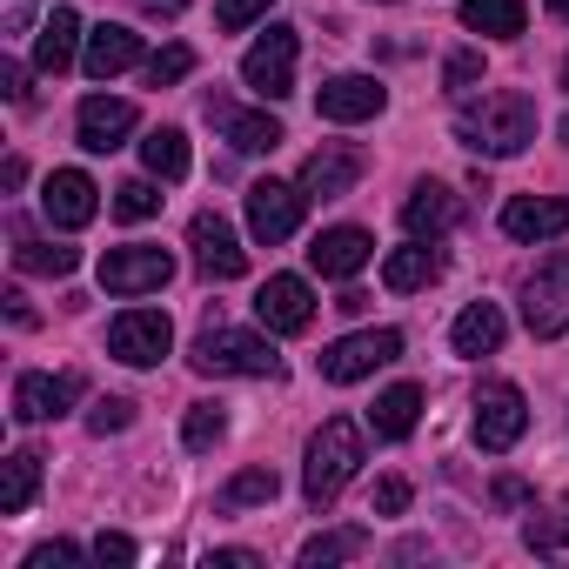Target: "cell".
<instances>
[{
  "mask_svg": "<svg viewBox=\"0 0 569 569\" xmlns=\"http://www.w3.org/2000/svg\"><path fill=\"white\" fill-rule=\"evenodd\" d=\"M456 141L489 154V161H509L536 141V101L529 94H482L456 114Z\"/></svg>",
  "mask_w": 569,
  "mask_h": 569,
  "instance_id": "1",
  "label": "cell"
},
{
  "mask_svg": "<svg viewBox=\"0 0 569 569\" xmlns=\"http://www.w3.org/2000/svg\"><path fill=\"white\" fill-rule=\"evenodd\" d=\"M356 469H362V429L349 422V416H329L316 436H309V462H302V496L316 502V509H329L349 482H356Z\"/></svg>",
  "mask_w": 569,
  "mask_h": 569,
  "instance_id": "2",
  "label": "cell"
},
{
  "mask_svg": "<svg viewBox=\"0 0 569 569\" xmlns=\"http://www.w3.org/2000/svg\"><path fill=\"white\" fill-rule=\"evenodd\" d=\"M201 376H274V349L248 329H201L194 336V356H188Z\"/></svg>",
  "mask_w": 569,
  "mask_h": 569,
  "instance_id": "3",
  "label": "cell"
},
{
  "mask_svg": "<svg viewBox=\"0 0 569 569\" xmlns=\"http://www.w3.org/2000/svg\"><path fill=\"white\" fill-rule=\"evenodd\" d=\"M296 54H302V34H296V28H268V34L241 54V81H248L261 101H289V94H296Z\"/></svg>",
  "mask_w": 569,
  "mask_h": 569,
  "instance_id": "4",
  "label": "cell"
},
{
  "mask_svg": "<svg viewBox=\"0 0 569 569\" xmlns=\"http://www.w3.org/2000/svg\"><path fill=\"white\" fill-rule=\"evenodd\" d=\"M168 281H174V254L168 248L134 241V248H108L101 254V289L108 296H154V289H168Z\"/></svg>",
  "mask_w": 569,
  "mask_h": 569,
  "instance_id": "5",
  "label": "cell"
},
{
  "mask_svg": "<svg viewBox=\"0 0 569 569\" xmlns=\"http://www.w3.org/2000/svg\"><path fill=\"white\" fill-rule=\"evenodd\" d=\"M522 429H529L522 389H516V382H482V389H476V442H482L489 456H509V449L522 442Z\"/></svg>",
  "mask_w": 569,
  "mask_h": 569,
  "instance_id": "6",
  "label": "cell"
},
{
  "mask_svg": "<svg viewBox=\"0 0 569 569\" xmlns=\"http://www.w3.org/2000/svg\"><path fill=\"white\" fill-rule=\"evenodd\" d=\"M522 322H529L536 342H556L569 329V254L549 261V268H536L522 281Z\"/></svg>",
  "mask_w": 569,
  "mask_h": 569,
  "instance_id": "7",
  "label": "cell"
},
{
  "mask_svg": "<svg viewBox=\"0 0 569 569\" xmlns=\"http://www.w3.org/2000/svg\"><path fill=\"white\" fill-rule=\"evenodd\" d=\"M108 349H114V362H128V369H154V362L174 349V322H168L161 309H128V316L108 322Z\"/></svg>",
  "mask_w": 569,
  "mask_h": 569,
  "instance_id": "8",
  "label": "cell"
},
{
  "mask_svg": "<svg viewBox=\"0 0 569 569\" xmlns=\"http://www.w3.org/2000/svg\"><path fill=\"white\" fill-rule=\"evenodd\" d=\"M302 208H309L302 181H296V188H289V181H254V188H248V234H254L261 248L289 241V234L302 228Z\"/></svg>",
  "mask_w": 569,
  "mask_h": 569,
  "instance_id": "9",
  "label": "cell"
},
{
  "mask_svg": "<svg viewBox=\"0 0 569 569\" xmlns=\"http://www.w3.org/2000/svg\"><path fill=\"white\" fill-rule=\"evenodd\" d=\"M402 356V336L396 329H362V336H342L336 349H322V382H362L376 376L382 362Z\"/></svg>",
  "mask_w": 569,
  "mask_h": 569,
  "instance_id": "10",
  "label": "cell"
},
{
  "mask_svg": "<svg viewBox=\"0 0 569 569\" xmlns=\"http://www.w3.org/2000/svg\"><path fill=\"white\" fill-rule=\"evenodd\" d=\"M254 316L268 336H302L316 322V296H309V281L302 274H268L261 281V296H254Z\"/></svg>",
  "mask_w": 569,
  "mask_h": 569,
  "instance_id": "11",
  "label": "cell"
},
{
  "mask_svg": "<svg viewBox=\"0 0 569 569\" xmlns=\"http://www.w3.org/2000/svg\"><path fill=\"white\" fill-rule=\"evenodd\" d=\"M188 241H194V268H201L208 281H234V274H248V248L234 241V228H228L214 208H201V214H194Z\"/></svg>",
  "mask_w": 569,
  "mask_h": 569,
  "instance_id": "12",
  "label": "cell"
},
{
  "mask_svg": "<svg viewBox=\"0 0 569 569\" xmlns=\"http://www.w3.org/2000/svg\"><path fill=\"white\" fill-rule=\"evenodd\" d=\"M134 101H114V94H88L81 101V114H74V134H81V148L88 154H114L128 134H134Z\"/></svg>",
  "mask_w": 569,
  "mask_h": 569,
  "instance_id": "13",
  "label": "cell"
},
{
  "mask_svg": "<svg viewBox=\"0 0 569 569\" xmlns=\"http://www.w3.org/2000/svg\"><path fill=\"white\" fill-rule=\"evenodd\" d=\"M41 208H48L54 228H88V221L101 214V188H94L81 168H54L48 188H41Z\"/></svg>",
  "mask_w": 569,
  "mask_h": 569,
  "instance_id": "14",
  "label": "cell"
},
{
  "mask_svg": "<svg viewBox=\"0 0 569 569\" xmlns=\"http://www.w3.org/2000/svg\"><path fill=\"white\" fill-rule=\"evenodd\" d=\"M356 181H362V154L342 148V141H322V148L302 161V194H309V201H336V194H349Z\"/></svg>",
  "mask_w": 569,
  "mask_h": 569,
  "instance_id": "15",
  "label": "cell"
},
{
  "mask_svg": "<svg viewBox=\"0 0 569 569\" xmlns=\"http://www.w3.org/2000/svg\"><path fill=\"white\" fill-rule=\"evenodd\" d=\"M81 376H21L14 382V422H54L81 402Z\"/></svg>",
  "mask_w": 569,
  "mask_h": 569,
  "instance_id": "16",
  "label": "cell"
},
{
  "mask_svg": "<svg viewBox=\"0 0 569 569\" xmlns=\"http://www.w3.org/2000/svg\"><path fill=\"white\" fill-rule=\"evenodd\" d=\"M502 234L509 241H556V234H569V201L562 194H516L502 208Z\"/></svg>",
  "mask_w": 569,
  "mask_h": 569,
  "instance_id": "17",
  "label": "cell"
},
{
  "mask_svg": "<svg viewBox=\"0 0 569 569\" xmlns=\"http://www.w3.org/2000/svg\"><path fill=\"white\" fill-rule=\"evenodd\" d=\"M456 221H462V194H456V188H442V181H416V188H409V201H402V228H409V234L436 241V234H449Z\"/></svg>",
  "mask_w": 569,
  "mask_h": 569,
  "instance_id": "18",
  "label": "cell"
},
{
  "mask_svg": "<svg viewBox=\"0 0 569 569\" xmlns=\"http://www.w3.org/2000/svg\"><path fill=\"white\" fill-rule=\"evenodd\" d=\"M382 81H369V74H336V81H322V94H316V114L322 121H369V114H382Z\"/></svg>",
  "mask_w": 569,
  "mask_h": 569,
  "instance_id": "19",
  "label": "cell"
},
{
  "mask_svg": "<svg viewBox=\"0 0 569 569\" xmlns=\"http://www.w3.org/2000/svg\"><path fill=\"white\" fill-rule=\"evenodd\" d=\"M369 254H376L369 228H329V234H316L309 268H316V274H329V281H349V274H362V268H369Z\"/></svg>",
  "mask_w": 569,
  "mask_h": 569,
  "instance_id": "20",
  "label": "cell"
},
{
  "mask_svg": "<svg viewBox=\"0 0 569 569\" xmlns=\"http://www.w3.org/2000/svg\"><path fill=\"white\" fill-rule=\"evenodd\" d=\"M208 121L228 134L234 154H274V148H281V121H274V114H241V108H228V101H208Z\"/></svg>",
  "mask_w": 569,
  "mask_h": 569,
  "instance_id": "21",
  "label": "cell"
},
{
  "mask_svg": "<svg viewBox=\"0 0 569 569\" xmlns=\"http://www.w3.org/2000/svg\"><path fill=\"white\" fill-rule=\"evenodd\" d=\"M436 274H442V248H436V241H422V234L382 261V281H389L396 296H416V289H429Z\"/></svg>",
  "mask_w": 569,
  "mask_h": 569,
  "instance_id": "22",
  "label": "cell"
},
{
  "mask_svg": "<svg viewBox=\"0 0 569 569\" xmlns=\"http://www.w3.org/2000/svg\"><path fill=\"white\" fill-rule=\"evenodd\" d=\"M74 48H81V14L74 8H54L34 34V68L41 74H68L74 68Z\"/></svg>",
  "mask_w": 569,
  "mask_h": 569,
  "instance_id": "23",
  "label": "cell"
},
{
  "mask_svg": "<svg viewBox=\"0 0 569 569\" xmlns=\"http://www.w3.org/2000/svg\"><path fill=\"white\" fill-rule=\"evenodd\" d=\"M81 61H88L94 81H114V74H128V68L141 61V34H134V28H94Z\"/></svg>",
  "mask_w": 569,
  "mask_h": 569,
  "instance_id": "24",
  "label": "cell"
},
{
  "mask_svg": "<svg viewBox=\"0 0 569 569\" xmlns=\"http://www.w3.org/2000/svg\"><path fill=\"white\" fill-rule=\"evenodd\" d=\"M449 342H456V356H496V349H502V309H496V302H469V309L456 316Z\"/></svg>",
  "mask_w": 569,
  "mask_h": 569,
  "instance_id": "25",
  "label": "cell"
},
{
  "mask_svg": "<svg viewBox=\"0 0 569 569\" xmlns=\"http://www.w3.org/2000/svg\"><path fill=\"white\" fill-rule=\"evenodd\" d=\"M416 416H422V389H416V382H396L389 396H376V409H369V429H376L382 442H402V436L416 429Z\"/></svg>",
  "mask_w": 569,
  "mask_h": 569,
  "instance_id": "26",
  "label": "cell"
},
{
  "mask_svg": "<svg viewBox=\"0 0 569 569\" xmlns=\"http://www.w3.org/2000/svg\"><path fill=\"white\" fill-rule=\"evenodd\" d=\"M529 21L522 0H462V28L469 34H489V41H516Z\"/></svg>",
  "mask_w": 569,
  "mask_h": 569,
  "instance_id": "27",
  "label": "cell"
},
{
  "mask_svg": "<svg viewBox=\"0 0 569 569\" xmlns=\"http://www.w3.org/2000/svg\"><path fill=\"white\" fill-rule=\"evenodd\" d=\"M34 489H41V456H8L0 462V516H28V502H34Z\"/></svg>",
  "mask_w": 569,
  "mask_h": 569,
  "instance_id": "28",
  "label": "cell"
},
{
  "mask_svg": "<svg viewBox=\"0 0 569 569\" xmlns=\"http://www.w3.org/2000/svg\"><path fill=\"white\" fill-rule=\"evenodd\" d=\"M141 168H148L154 181H181V174H188V134H181V128H154V134L141 141Z\"/></svg>",
  "mask_w": 569,
  "mask_h": 569,
  "instance_id": "29",
  "label": "cell"
},
{
  "mask_svg": "<svg viewBox=\"0 0 569 569\" xmlns=\"http://www.w3.org/2000/svg\"><path fill=\"white\" fill-rule=\"evenodd\" d=\"M14 268H21V274H74V268H81V248L21 234V241H14Z\"/></svg>",
  "mask_w": 569,
  "mask_h": 569,
  "instance_id": "30",
  "label": "cell"
},
{
  "mask_svg": "<svg viewBox=\"0 0 569 569\" xmlns=\"http://www.w3.org/2000/svg\"><path fill=\"white\" fill-rule=\"evenodd\" d=\"M356 556H369V529H329V536L302 542V569H329V562H356Z\"/></svg>",
  "mask_w": 569,
  "mask_h": 569,
  "instance_id": "31",
  "label": "cell"
},
{
  "mask_svg": "<svg viewBox=\"0 0 569 569\" xmlns=\"http://www.w3.org/2000/svg\"><path fill=\"white\" fill-rule=\"evenodd\" d=\"M274 496H281L274 469H241V476L214 496V509H221V516H234V509H261V502H274Z\"/></svg>",
  "mask_w": 569,
  "mask_h": 569,
  "instance_id": "32",
  "label": "cell"
},
{
  "mask_svg": "<svg viewBox=\"0 0 569 569\" xmlns=\"http://www.w3.org/2000/svg\"><path fill=\"white\" fill-rule=\"evenodd\" d=\"M221 436H228V409H221V402H194L188 422H181V442H188L194 456H208Z\"/></svg>",
  "mask_w": 569,
  "mask_h": 569,
  "instance_id": "33",
  "label": "cell"
},
{
  "mask_svg": "<svg viewBox=\"0 0 569 569\" xmlns=\"http://www.w3.org/2000/svg\"><path fill=\"white\" fill-rule=\"evenodd\" d=\"M522 542H529L536 556H549V562H569V516H536V522L522 529Z\"/></svg>",
  "mask_w": 569,
  "mask_h": 569,
  "instance_id": "34",
  "label": "cell"
},
{
  "mask_svg": "<svg viewBox=\"0 0 569 569\" xmlns=\"http://www.w3.org/2000/svg\"><path fill=\"white\" fill-rule=\"evenodd\" d=\"M154 208H161V188H154V181H121V188H114V214H121V221H148Z\"/></svg>",
  "mask_w": 569,
  "mask_h": 569,
  "instance_id": "35",
  "label": "cell"
},
{
  "mask_svg": "<svg viewBox=\"0 0 569 569\" xmlns=\"http://www.w3.org/2000/svg\"><path fill=\"white\" fill-rule=\"evenodd\" d=\"M194 74V54L174 41V48H161L154 61H148V88H174V81H188Z\"/></svg>",
  "mask_w": 569,
  "mask_h": 569,
  "instance_id": "36",
  "label": "cell"
},
{
  "mask_svg": "<svg viewBox=\"0 0 569 569\" xmlns=\"http://www.w3.org/2000/svg\"><path fill=\"white\" fill-rule=\"evenodd\" d=\"M128 422H134V402H128V396H101V402L88 409V429H94V436H121Z\"/></svg>",
  "mask_w": 569,
  "mask_h": 569,
  "instance_id": "37",
  "label": "cell"
},
{
  "mask_svg": "<svg viewBox=\"0 0 569 569\" xmlns=\"http://www.w3.org/2000/svg\"><path fill=\"white\" fill-rule=\"evenodd\" d=\"M268 8H274V0H214V21H221L228 34H241V28H254Z\"/></svg>",
  "mask_w": 569,
  "mask_h": 569,
  "instance_id": "38",
  "label": "cell"
},
{
  "mask_svg": "<svg viewBox=\"0 0 569 569\" xmlns=\"http://www.w3.org/2000/svg\"><path fill=\"white\" fill-rule=\"evenodd\" d=\"M442 81H449L456 94H462V88H476V81H482V54H476V48H462V54H449V68H442Z\"/></svg>",
  "mask_w": 569,
  "mask_h": 569,
  "instance_id": "39",
  "label": "cell"
},
{
  "mask_svg": "<svg viewBox=\"0 0 569 569\" xmlns=\"http://www.w3.org/2000/svg\"><path fill=\"white\" fill-rule=\"evenodd\" d=\"M409 509V482L402 476H382L376 482V516H402Z\"/></svg>",
  "mask_w": 569,
  "mask_h": 569,
  "instance_id": "40",
  "label": "cell"
},
{
  "mask_svg": "<svg viewBox=\"0 0 569 569\" xmlns=\"http://www.w3.org/2000/svg\"><path fill=\"white\" fill-rule=\"evenodd\" d=\"M134 556H141L134 536H108V529L94 536V562H134Z\"/></svg>",
  "mask_w": 569,
  "mask_h": 569,
  "instance_id": "41",
  "label": "cell"
},
{
  "mask_svg": "<svg viewBox=\"0 0 569 569\" xmlns=\"http://www.w3.org/2000/svg\"><path fill=\"white\" fill-rule=\"evenodd\" d=\"M0 94H8L14 108H28L34 88H28V68H21V61H0Z\"/></svg>",
  "mask_w": 569,
  "mask_h": 569,
  "instance_id": "42",
  "label": "cell"
},
{
  "mask_svg": "<svg viewBox=\"0 0 569 569\" xmlns=\"http://www.w3.org/2000/svg\"><path fill=\"white\" fill-rule=\"evenodd\" d=\"M54 562H81V549H74V542H41V549L28 556V569H54Z\"/></svg>",
  "mask_w": 569,
  "mask_h": 569,
  "instance_id": "43",
  "label": "cell"
},
{
  "mask_svg": "<svg viewBox=\"0 0 569 569\" xmlns=\"http://www.w3.org/2000/svg\"><path fill=\"white\" fill-rule=\"evenodd\" d=\"M208 569H261V556H254V549H214Z\"/></svg>",
  "mask_w": 569,
  "mask_h": 569,
  "instance_id": "44",
  "label": "cell"
},
{
  "mask_svg": "<svg viewBox=\"0 0 569 569\" xmlns=\"http://www.w3.org/2000/svg\"><path fill=\"white\" fill-rule=\"evenodd\" d=\"M496 502H502V509H516V502H529V482H516V476H502V482H496Z\"/></svg>",
  "mask_w": 569,
  "mask_h": 569,
  "instance_id": "45",
  "label": "cell"
},
{
  "mask_svg": "<svg viewBox=\"0 0 569 569\" xmlns=\"http://www.w3.org/2000/svg\"><path fill=\"white\" fill-rule=\"evenodd\" d=\"M0 302H8V322H21V329L34 322V309H28V296H21V289H8V296H0Z\"/></svg>",
  "mask_w": 569,
  "mask_h": 569,
  "instance_id": "46",
  "label": "cell"
},
{
  "mask_svg": "<svg viewBox=\"0 0 569 569\" xmlns=\"http://www.w3.org/2000/svg\"><path fill=\"white\" fill-rule=\"evenodd\" d=\"M181 8H188V0H141V14H148V21H174Z\"/></svg>",
  "mask_w": 569,
  "mask_h": 569,
  "instance_id": "47",
  "label": "cell"
},
{
  "mask_svg": "<svg viewBox=\"0 0 569 569\" xmlns=\"http://www.w3.org/2000/svg\"><path fill=\"white\" fill-rule=\"evenodd\" d=\"M336 309H342V316H362V309H369V296H362V289H342V302H336Z\"/></svg>",
  "mask_w": 569,
  "mask_h": 569,
  "instance_id": "48",
  "label": "cell"
},
{
  "mask_svg": "<svg viewBox=\"0 0 569 569\" xmlns=\"http://www.w3.org/2000/svg\"><path fill=\"white\" fill-rule=\"evenodd\" d=\"M549 14H556V21H569V0H549Z\"/></svg>",
  "mask_w": 569,
  "mask_h": 569,
  "instance_id": "49",
  "label": "cell"
},
{
  "mask_svg": "<svg viewBox=\"0 0 569 569\" xmlns=\"http://www.w3.org/2000/svg\"><path fill=\"white\" fill-rule=\"evenodd\" d=\"M556 134H562V141H569V114H562V128H556Z\"/></svg>",
  "mask_w": 569,
  "mask_h": 569,
  "instance_id": "50",
  "label": "cell"
},
{
  "mask_svg": "<svg viewBox=\"0 0 569 569\" xmlns=\"http://www.w3.org/2000/svg\"><path fill=\"white\" fill-rule=\"evenodd\" d=\"M562 88H569V61H562Z\"/></svg>",
  "mask_w": 569,
  "mask_h": 569,
  "instance_id": "51",
  "label": "cell"
}]
</instances>
